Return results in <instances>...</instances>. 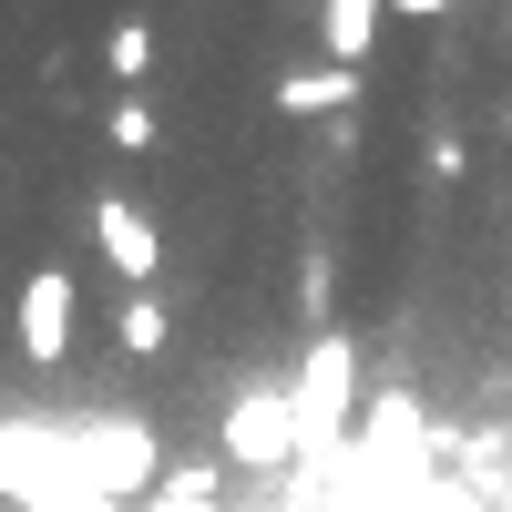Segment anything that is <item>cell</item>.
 Masks as SVG:
<instances>
[{
	"instance_id": "cell-5",
	"label": "cell",
	"mask_w": 512,
	"mask_h": 512,
	"mask_svg": "<svg viewBox=\"0 0 512 512\" xmlns=\"http://www.w3.org/2000/svg\"><path fill=\"white\" fill-rule=\"evenodd\" d=\"M72 318H82L72 267H31V287H21V359L31 369H62L72 359Z\"/></svg>"
},
{
	"instance_id": "cell-6",
	"label": "cell",
	"mask_w": 512,
	"mask_h": 512,
	"mask_svg": "<svg viewBox=\"0 0 512 512\" xmlns=\"http://www.w3.org/2000/svg\"><path fill=\"white\" fill-rule=\"evenodd\" d=\"M349 103H359V72H338V62L277 72V113H287V123H349Z\"/></svg>"
},
{
	"instance_id": "cell-11",
	"label": "cell",
	"mask_w": 512,
	"mask_h": 512,
	"mask_svg": "<svg viewBox=\"0 0 512 512\" xmlns=\"http://www.w3.org/2000/svg\"><path fill=\"white\" fill-rule=\"evenodd\" d=\"M390 11H400V21H451L461 0H390Z\"/></svg>"
},
{
	"instance_id": "cell-2",
	"label": "cell",
	"mask_w": 512,
	"mask_h": 512,
	"mask_svg": "<svg viewBox=\"0 0 512 512\" xmlns=\"http://www.w3.org/2000/svg\"><path fill=\"white\" fill-rule=\"evenodd\" d=\"M297 431H308V461H338L349 451V420H359V338L318 328L308 349H297Z\"/></svg>"
},
{
	"instance_id": "cell-8",
	"label": "cell",
	"mask_w": 512,
	"mask_h": 512,
	"mask_svg": "<svg viewBox=\"0 0 512 512\" xmlns=\"http://www.w3.org/2000/svg\"><path fill=\"white\" fill-rule=\"evenodd\" d=\"M164 338H175V308H164L154 287L113 308V349H123V359H164Z\"/></svg>"
},
{
	"instance_id": "cell-4",
	"label": "cell",
	"mask_w": 512,
	"mask_h": 512,
	"mask_svg": "<svg viewBox=\"0 0 512 512\" xmlns=\"http://www.w3.org/2000/svg\"><path fill=\"white\" fill-rule=\"evenodd\" d=\"M93 246H103V267H113L123 297H144L164 277V226L144 216L134 195H93Z\"/></svg>"
},
{
	"instance_id": "cell-10",
	"label": "cell",
	"mask_w": 512,
	"mask_h": 512,
	"mask_svg": "<svg viewBox=\"0 0 512 512\" xmlns=\"http://www.w3.org/2000/svg\"><path fill=\"white\" fill-rule=\"evenodd\" d=\"M103 134H113L123 154H144V144H154V103H144V93H123V103H103Z\"/></svg>"
},
{
	"instance_id": "cell-1",
	"label": "cell",
	"mask_w": 512,
	"mask_h": 512,
	"mask_svg": "<svg viewBox=\"0 0 512 512\" xmlns=\"http://www.w3.org/2000/svg\"><path fill=\"white\" fill-rule=\"evenodd\" d=\"M52 441L72 461V482L103 502H144L164 482V431L144 410H72V420H52Z\"/></svg>"
},
{
	"instance_id": "cell-9",
	"label": "cell",
	"mask_w": 512,
	"mask_h": 512,
	"mask_svg": "<svg viewBox=\"0 0 512 512\" xmlns=\"http://www.w3.org/2000/svg\"><path fill=\"white\" fill-rule=\"evenodd\" d=\"M103 62H113V82H144V72H154V31H144V21H113V31H103Z\"/></svg>"
},
{
	"instance_id": "cell-3",
	"label": "cell",
	"mask_w": 512,
	"mask_h": 512,
	"mask_svg": "<svg viewBox=\"0 0 512 512\" xmlns=\"http://www.w3.org/2000/svg\"><path fill=\"white\" fill-rule=\"evenodd\" d=\"M216 451L236 472H287V461H308V431H297V390L287 379H256L216 410Z\"/></svg>"
},
{
	"instance_id": "cell-7",
	"label": "cell",
	"mask_w": 512,
	"mask_h": 512,
	"mask_svg": "<svg viewBox=\"0 0 512 512\" xmlns=\"http://www.w3.org/2000/svg\"><path fill=\"white\" fill-rule=\"evenodd\" d=\"M379 21H390V0H318V52L338 72H359L379 52Z\"/></svg>"
}]
</instances>
